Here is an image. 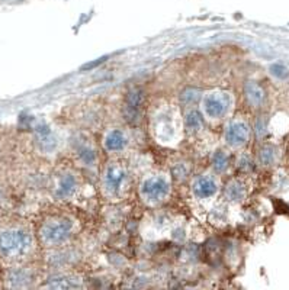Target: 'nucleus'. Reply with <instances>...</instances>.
<instances>
[{"mask_svg": "<svg viewBox=\"0 0 289 290\" xmlns=\"http://www.w3.org/2000/svg\"><path fill=\"white\" fill-rule=\"evenodd\" d=\"M156 140L161 144H173L179 137L178 116L171 109H161L153 118L151 125Z\"/></svg>", "mask_w": 289, "mask_h": 290, "instance_id": "nucleus-2", "label": "nucleus"}, {"mask_svg": "<svg viewBox=\"0 0 289 290\" xmlns=\"http://www.w3.org/2000/svg\"><path fill=\"white\" fill-rule=\"evenodd\" d=\"M218 191V181L212 176H200L192 184V193L196 199H210L214 198Z\"/></svg>", "mask_w": 289, "mask_h": 290, "instance_id": "nucleus-8", "label": "nucleus"}, {"mask_svg": "<svg viewBox=\"0 0 289 290\" xmlns=\"http://www.w3.org/2000/svg\"><path fill=\"white\" fill-rule=\"evenodd\" d=\"M141 198L149 205H159L170 195V180L164 174L150 176L141 183Z\"/></svg>", "mask_w": 289, "mask_h": 290, "instance_id": "nucleus-4", "label": "nucleus"}, {"mask_svg": "<svg viewBox=\"0 0 289 290\" xmlns=\"http://www.w3.org/2000/svg\"><path fill=\"white\" fill-rule=\"evenodd\" d=\"M37 138H38V142L41 144V147L44 150H52L55 147V138L52 135V132L48 126L45 125H38L37 126Z\"/></svg>", "mask_w": 289, "mask_h": 290, "instance_id": "nucleus-15", "label": "nucleus"}, {"mask_svg": "<svg viewBox=\"0 0 289 290\" xmlns=\"http://www.w3.org/2000/svg\"><path fill=\"white\" fill-rule=\"evenodd\" d=\"M103 145L106 151L109 152H118L122 151L127 145V137L125 134L120 130H110L106 135H105V140H103Z\"/></svg>", "mask_w": 289, "mask_h": 290, "instance_id": "nucleus-10", "label": "nucleus"}, {"mask_svg": "<svg viewBox=\"0 0 289 290\" xmlns=\"http://www.w3.org/2000/svg\"><path fill=\"white\" fill-rule=\"evenodd\" d=\"M247 196V187L241 180H231L225 187V198L229 202H243Z\"/></svg>", "mask_w": 289, "mask_h": 290, "instance_id": "nucleus-11", "label": "nucleus"}, {"mask_svg": "<svg viewBox=\"0 0 289 290\" xmlns=\"http://www.w3.org/2000/svg\"><path fill=\"white\" fill-rule=\"evenodd\" d=\"M76 189H77L76 177L73 174H70V173H67V174H63L60 179H59L54 195L59 199H69V198H71L74 195Z\"/></svg>", "mask_w": 289, "mask_h": 290, "instance_id": "nucleus-9", "label": "nucleus"}, {"mask_svg": "<svg viewBox=\"0 0 289 290\" xmlns=\"http://www.w3.org/2000/svg\"><path fill=\"white\" fill-rule=\"evenodd\" d=\"M50 287H52V289H77V287H80V283L76 277L66 276V277L54 279L50 283Z\"/></svg>", "mask_w": 289, "mask_h": 290, "instance_id": "nucleus-17", "label": "nucleus"}, {"mask_svg": "<svg viewBox=\"0 0 289 290\" xmlns=\"http://www.w3.org/2000/svg\"><path fill=\"white\" fill-rule=\"evenodd\" d=\"M74 223L69 218H54L47 220L41 228V240L48 247H57L70 240Z\"/></svg>", "mask_w": 289, "mask_h": 290, "instance_id": "nucleus-3", "label": "nucleus"}, {"mask_svg": "<svg viewBox=\"0 0 289 290\" xmlns=\"http://www.w3.org/2000/svg\"><path fill=\"white\" fill-rule=\"evenodd\" d=\"M142 102V93L138 89H134L128 93L127 98V115L128 119H135V116L138 115V109Z\"/></svg>", "mask_w": 289, "mask_h": 290, "instance_id": "nucleus-14", "label": "nucleus"}, {"mask_svg": "<svg viewBox=\"0 0 289 290\" xmlns=\"http://www.w3.org/2000/svg\"><path fill=\"white\" fill-rule=\"evenodd\" d=\"M233 98L228 91L214 90L207 93L202 99V112L208 119H222L231 109Z\"/></svg>", "mask_w": 289, "mask_h": 290, "instance_id": "nucleus-5", "label": "nucleus"}, {"mask_svg": "<svg viewBox=\"0 0 289 290\" xmlns=\"http://www.w3.org/2000/svg\"><path fill=\"white\" fill-rule=\"evenodd\" d=\"M32 248V238L28 232L20 230L6 231L0 234V252L9 259H19Z\"/></svg>", "mask_w": 289, "mask_h": 290, "instance_id": "nucleus-1", "label": "nucleus"}, {"mask_svg": "<svg viewBox=\"0 0 289 290\" xmlns=\"http://www.w3.org/2000/svg\"><path fill=\"white\" fill-rule=\"evenodd\" d=\"M244 93H246V98L247 102L253 108H259L260 105L263 103L265 100V91L260 87L257 83L254 81H249L246 86H244Z\"/></svg>", "mask_w": 289, "mask_h": 290, "instance_id": "nucleus-13", "label": "nucleus"}, {"mask_svg": "<svg viewBox=\"0 0 289 290\" xmlns=\"http://www.w3.org/2000/svg\"><path fill=\"white\" fill-rule=\"evenodd\" d=\"M251 158H250L247 154H243L239 158V169L241 170H250L251 169Z\"/></svg>", "mask_w": 289, "mask_h": 290, "instance_id": "nucleus-21", "label": "nucleus"}, {"mask_svg": "<svg viewBox=\"0 0 289 290\" xmlns=\"http://www.w3.org/2000/svg\"><path fill=\"white\" fill-rule=\"evenodd\" d=\"M185 130L189 135H198L204 130V118L199 112L189 110L185 115Z\"/></svg>", "mask_w": 289, "mask_h": 290, "instance_id": "nucleus-12", "label": "nucleus"}, {"mask_svg": "<svg viewBox=\"0 0 289 290\" xmlns=\"http://www.w3.org/2000/svg\"><path fill=\"white\" fill-rule=\"evenodd\" d=\"M259 158L263 166H272L278 160V150L273 145H266L260 150Z\"/></svg>", "mask_w": 289, "mask_h": 290, "instance_id": "nucleus-18", "label": "nucleus"}, {"mask_svg": "<svg viewBox=\"0 0 289 290\" xmlns=\"http://www.w3.org/2000/svg\"><path fill=\"white\" fill-rule=\"evenodd\" d=\"M127 177H128V173H127V169L124 166H121L118 163H110L109 166L106 167L105 176H103L105 191L109 195L110 198L112 196H120L122 190H124Z\"/></svg>", "mask_w": 289, "mask_h": 290, "instance_id": "nucleus-6", "label": "nucleus"}, {"mask_svg": "<svg viewBox=\"0 0 289 290\" xmlns=\"http://www.w3.org/2000/svg\"><path fill=\"white\" fill-rule=\"evenodd\" d=\"M79 157L80 160L83 161L86 166H93L95 161H96V154H95L93 150L89 148V147H83V148H80Z\"/></svg>", "mask_w": 289, "mask_h": 290, "instance_id": "nucleus-19", "label": "nucleus"}, {"mask_svg": "<svg viewBox=\"0 0 289 290\" xmlns=\"http://www.w3.org/2000/svg\"><path fill=\"white\" fill-rule=\"evenodd\" d=\"M270 73H272V76H275L279 80H285V79L289 77V69L286 66H283V64H273V66H270Z\"/></svg>", "mask_w": 289, "mask_h": 290, "instance_id": "nucleus-20", "label": "nucleus"}, {"mask_svg": "<svg viewBox=\"0 0 289 290\" xmlns=\"http://www.w3.org/2000/svg\"><path fill=\"white\" fill-rule=\"evenodd\" d=\"M229 158L228 155L224 152V151H215L214 155H212V160H211V164H212V169L217 171V173H224L228 167Z\"/></svg>", "mask_w": 289, "mask_h": 290, "instance_id": "nucleus-16", "label": "nucleus"}, {"mask_svg": "<svg viewBox=\"0 0 289 290\" xmlns=\"http://www.w3.org/2000/svg\"><path fill=\"white\" fill-rule=\"evenodd\" d=\"M225 142L229 148H241L244 147L250 138V126L243 119H234L229 122L224 134Z\"/></svg>", "mask_w": 289, "mask_h": 290, "instance_id": "nucleus-7", "label": "nucleus"}]
</instances>
